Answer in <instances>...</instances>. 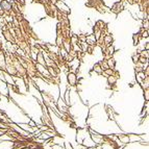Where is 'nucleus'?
<instances>
[{"label":"nucleus","mask_w":149,"mask_h":149,"mask_svg":"<svg viewBox=\"0 0 149 149\" xmlns=\"http://www.w3.org/2000/svg\"><path fill=\"white\" fill-rule=\"evenodd\" d=\"M1 8H2V10H4L8 12V10H10V8H12V5H10V2L3 0V1H1Z\"/></svg>","instance_id":"f257e3e1"}]
</instances>
